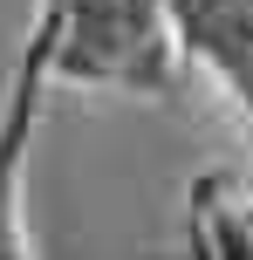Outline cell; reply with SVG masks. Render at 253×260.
<instances>
[{
	"instance_id": "cell-2",
	"label": "cell",
	"mask_w": 253,
	"mask_h": 260,
	"mask_svg": "<svg viewBox=\"0 0 253 260\" xmlns=\"http://www.w3.org/2000/svg\"><path fill=\"white\" fill-rule=\"evenodd\" d=\"M185 62L205 69L253 130V0H171Z\"/></svg>"
},
{
	"instance_id": "cell-1",
	"label": "cell",
	"mask_w": 253,
	"mask_h": 260,
	"mask_svg": "<svg viewBox=\"0 0 253 260\" xmlns=\"http://www.w3.org/2000/svg\"><path fill=\"white\" fill-rule=\"evenodd\" d=\"M48 89H55V7L34 0L21 55H14V76L0 89V253H34L27 212H21V185H27V144H34Z\"/></svg>"
}]
</instances>
